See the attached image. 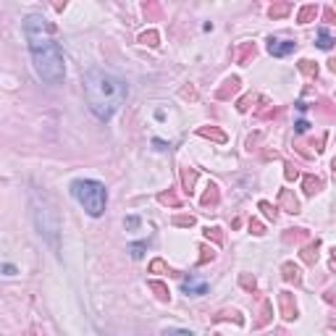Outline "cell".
<instances>
[{"label": "cell", "mask_w": 336, "mask_h": 336, "mask_svg": "<svg viewBox=\"0 0 336 336\" xmlns=\"http://www.w3.org/2000/svg\"><path fill=\"white\" fill-rule=\"evenodd\" d=\"M250 234L263 237V234H265V226H263V223H260L257 218H250Z\"/></svg>", "instance_id": "obj_35"}, {"label": "cell", "mask_w": 336, "mask_h": 336, "mask_svg": "<svg viewBox=\"0 0 336 336\" xmlns=\"http://www.w3.org/2000/svg\"><path fill=\"white\" fill-rule=\"evenodd\" d=\"M329 329H331V331H336V321H331V323H329Z\"/></svg>", "instance_id": "obj_49"}, {"label": "cell", "mask_w": 336, "mask_h": 336, "mask_svg": "<svg viewBox=\"0 0 336 336\" xmlns=\"http://www.w3.org/2000/svg\"><path fill=\"white\" fill-rule=\"evenodd\" d=\"M205 239H213L216 245H223V231L218 226H208L205 229Z\"/></svg>", "instance_id": "obj_29"}, {"label": "cell", "mask_w": 336, "mask_h": 336, "mask_svg": "<svg viewBox=\"0 0 336 336\" xmlns=\"http://www.w3.org/2000/svg\"><path fill=\"white\" fill-rule=\"evenodd\" d=\"M255 53H257V48H255V42H239L237 45V50H234V61L237 63H242V66H247V63L255 58Z\"/></svg>", "instance_id": "obj_10"}, {"label": "cell", "mask_w": 336, "mask_h": 336, "mask_svg": "<svg viewBox=\"0 0 336 336\" xmlns=\"http://www.w3.org/2000/svg\"><path fill=\"white\" fill-rule=\"evenodd\" d=\"M331 168H334V171H336V158H334V161H331Z\"/></svg>", "instance_id": "obj_50"}, {"label": "cell", "mask_w": 336, "mask_h": 336, "mask_svg": "<svg viewBox=\"0 0 336 336\" xmlns=\"http://www.w3.org/2000/svg\"><path fill=\"white\" fill-rule=\"evenodd\" d=\"M270 318H273V305H270V300H263V305H260V318L252 326H255V329H265L270 323Z\"/></svg>", "instance_id": "obj_15"}, {"label": "cell", "mask_w": 336, "mask_h": 336, "mask_svg": "<svg viewBox=\"0 0 336 336\" xmlns=\"http://www.w3.org/2000/svg\"><path fill=\"white\" fill-rule=\"evenodd\" d=\"M281 278H284L286 284L300 286V284H302V270H300V265H294L292 260H286V263L281 265Z\"/></svg>", "instance_id": "obj_11"}, {"label": "cell", "mask_w": 336, "mask_h": 336, "mask_svg": "<svg viewBox=\"0 0 336 336\" xmlns=\"http://www.w3.org/2000/svg\"><path fill=\"white\" fill-rule=\"evenodd\" d=\"M181 292L184 294H205V292H208V284H205V281H194V278H186V281L181 284Z\"/></svg>", "instance_id": "obj_20"}, {"label": "cell", "mask_w": 336, "mask_h": 336, "mask_svg": "<svg viewBox=\"0 0 336 336\" xmlns=\"http://www.w3.org/2000/svg\"><path fill=\"white\" fill-rule=\"evenodd\" d=\"M284 176H286V181L300 179V168H297V166H292V163H286V166H284Z\"/></svg>", "instance_id": "obj_34"}, {"label": "cell", "mask_w": 336, "mask_h": 336, "mask_svg": "<svg viewBox=\"0 0 336 336\" xmlns=\"http://www.w3.org/2000/svg\"><path fill=\"white\" fill-rule=\"evenodd\" d=\"M197 134H200V137H208V139H213V142H218V145H223V142L229 139V137L223 134L221 129H216V126H200Z\"/></svg>", "instance_id": "obj_18"}, {"label": "cell", "mask_w": 336, "mask_h": 336, "mask_svg": "<svg viewBox=\"0 0 336 336\" xmlns=\"http://www.w3.org/2000/svg\"><path fill=\"white\" fill-rule=\"evenodd\" d=\"M297 50V42L292 40H276V37H268V53L273 58H286L289 53Z\"/></svg>", "instance_id": "obj_6"}, {"label": "cell", "mask_w": 336, "mask_h": 336, "mask_svg": "<svg viewBox=\"0 0 336 336\" xmlns=\"http://www.w3.org/2000/svg\"><path fill=\"white\" fill-rule=\"evenodd\" d=\"M197 218L194 216H173V226H181V229H192Z\"/></svg>", "instance_id": "obj_30"}, {"label": "cell", "mask_w": 336, "mask_h": 336, "mask_svg": "<svg viewBox=\"0 0 336 336\" xmlns=\"http://www.w3.org/2000/svg\"><path fill=\"white\" fill-rule=\"evenodd\" d=\"M331 268H336V247L331 250Z\"/></svg>", "instance_id": "obj_46"}, {"label": "cell", "mask_w": 336, "mask_h": 336, "mask_svg": "<svg viewBox=\"0 0 336 336\" xmlns=\"http://www.w3.org/2000/svg\"><path fill=\"white\" fill-rule=\"evenodd\" d=\"M302 189H305V194L307 197H315L321 189H323V179L321 176H313V173H307L305 179H302Z\"/></svg>", "instance_id": "obj_13"}, {"label": "cell", "mask_w": 336, "mask_h": 336, "mask_svg": "<svg viewBox=\"0 0 336 336\" xmlns=\"http://www.w3.org/2000/svg\"><path fill=\"white\" fill-rule=\"evenodd\" d=\"M181 97H189V100H197V92H194V87H184V89H181Z\"/></svg>", "instance_id": "obj_41"}, {"label": "cell", "mask_w": 336, "mask_h": 336, "mask_svg": "<svg viewBox=\"0 0 336 336\" xmlns=\"http://www.w3.org/2000/svg\"><path fill=\"white\" fill-rule=\"evenodd\" d=\"M260 210H263V216L268 218V221H276L278 218V208H273V205H270L268 200H260V205H257Z\"/></svg>", "instance_id": "obj_28"}, {"label": "cell", "mask_w": 336, "mask_h": 336, "mask_svg": "<svg viewBox=\"0 0 336 336\" xmlns=\"http://www.w3.org/2000/svg\"><path fill=\"white\" fill-rule=\"evenodd\" d=\"M3 273H5V276H16V268H13L11 263H5V265H3Z\"/></svg>", "instance_id": "obj_45"}, {"label": "cell", "mask_w": 336, "mask_h": 336, "mask_svg": "<svg viewBox=\"0 0 336 336\" xmlns=\"http://www.w3.org/2000/svg\"><path fill=\"white\" fill-rule=\"evenodd\" d=\"M166 336H194V334H192L189 329H168Z\"/></svg>", "instance_id": "obj_38"}, {"label": "cell", "mask_w": 336, "mask_h": 336, "mask_svg": "<svg viewBox=\"0 0 336 336\" xmlns=\"http://www.w3.org/2000/svg\"><path fill=\"white\" fill-rule=\"evenodd\" d=\"M297 69H300L307 79H315V77H318V63L310 61V58H302L300 63H297Z\"/></svg>", "instance_id": "obj_21"}, {"label": "cell", "mask_w": 336, "mask_h": 336, "mask_svg": "<svg viewBox=\"0 0 336 336\" xmlns=\"http://www.w3.org/2000/svg\"><path fill=\"white\" fill-rule=\"evenodd\" d=\"M150 273H173V270H168V265L163 263V260L155 257L153 263H150Z\"/></svg>", "instance_id": "obj_32"}, {"label": "cell", "mask_w": 336, "mask_h": 336, "mask_svg": "<svg viewBox=\"0 0 336 336\" xmlns=\"http://www.w3.org/2000/svg\"><path fill=\"white\" fill-rule=\"evenodd\" d=\"M213 321H216V323H221V321H234L237 326L245 323V318H242L239 310H221L218 315H213Z\"/></svg>", "instance_id": "obj_22"}, {"label": "cell", "mask_w": 336, "mask_h": 336, "mask_svg": "<svg viewBox=\"0 0 336 336\" xmlns=\"http://www.w3.org/2000/svg\"><path fill=\"white\" fill-rule=\"evenodd\" d=\"M210 260H216V247L200 245V260H197V265H205V263H210Z\"/></svg>", "instance_id": "obj_27"}, {"label": "cell", "mask_w": 336, "mask_h": 336, "mask_svg": "<svg viewBox=\"0 0 336 336\" xmlns=\"http://www.w3.org/2000/svg\"><path fill=\"white\" fill-rule=\"evenodd\" d=\"M323 142H326V134H321L318 139H313V147H315V153H321V150H323Z\"/></svg>", "instance_id": "obj_44"}, {"label": "cell", "mask_w": 336, "mask_h": 336, "mask_svg": "<svg viewBox=\"0 0 336 336\" xmlns=\"http://www.w3.org/2000/svg\"><path fill=\"white\" fill-rule=\"evenodd\" d=\"M257 142H260V134H255V137H250V139H247V150H250V153H252V150H257V147H255Z\"/></svg>", "instance_id": "obj_43"}, {"label": "cell", "mask_w": 336, "mask_h": 336, "mask_svg": "<svg viewBox=\"0 0 336 336\" xmlns=\"http://www.w3.org/2000/svg\"><path fill=\"white\" fill-rule=\"evenodd\" d=\"M323 21L336 24V11H334V8H323Z\"/></svg>", "instance_id": "obj_39"}, {"label": "cell", "mask_w": 336, "mask_h": 336, "mask_svg": "<svg viewBox=\"0 0 336 336\" xmlns=\"http://www.w3.org/2000/svg\"><path fill=\"white\" fill-rule=\"evenodd\" d=\"M126 229H132V231L139 229V218H137V216H129V218H126Z\"/></svg>", "instance_id": "obj_42"}, {"label": "cell", "mask_w": 336, "mask_h": 336, "mask_svg": "<svg viewBox=\"0 0 336 336\" xmlns=\"http://www.w3.org/2000/svg\"><path fill=\"white\" fill-rule=\"evenodd\" d=\"M329 69H331V71L336 74V58H334V61H329Z\"/></svg>", "instance_id": "obj_47"}, {"label": "cell", "mask_w": 336, "mask_h": 336, "mask_svg": "<svg viewBox=\"0 0 336 336\" xmlns=\"http://www.w3.org/2000/svg\"><path fill=\"white\" fill-rule=\"evenodd\" d=\"M145 250H147V242H137V245H132V247H129V252H132V257H142L145 255Z\"/></svg>", "instance_id": "obj_37"}, {"label": "cell", "mask_w": 336, "mask_h": 336, "mask_svg": "<svg viewBox=\"0 0 336 336\" xmlns=\"http://www.w3.org/2000/svg\"><path fill=\"white\" fill-rule=\"evenodd\" d=\"M294 129H297V134H305L307 129H310V124H307L305 118H300V121H297V124H294Z\"/></svg>", "instance_id": "obj_40"}, {"label": "cell", "mask_w": 336, "mask_h": 336, "mask_svg": "<svg viewBox=\"0 0 336 336\" xmlns=\"http://www.w3.org/2000/svg\"><path fill=\"white\" fill-rule=\"evenodd\" d=\"M318 250H321V242H318V239L310 242V245H305L302 252H300L302 263H305V265H315V263H318Z\"/></svg>", "instance_id": "obj_12"}, {"label": "cell", "mask_w": 336, "mask_h": 336, "mask_svg": "<svg viewBox=\"0 0 336 336\" xmlns=\"http://www.w3.org/2000/svg\"><path fill=\"white\" fill-rule=\"evenodd\" d=\"M239 89H242V79L239 77H229V79H223V84L216 89V97L218 100H231Z\"/></svg>", "instance_id": "obj_7"}, {"label": "cell", "mask_w": 336, "mask_h": 336, "mask_svg": "<svg viewBox=\"0 0 336 336\" xmlns=\"http://www.w3.org/2000/svg\"><path fill=\"white\" fill-rule=\"evenodd\" d=\"M24 37L32 53V63L37 77L48 84H58L63 82V53L58 48V42L53 40V26L42 13H29L24 18Z\"/></svg>", "instance_id": "obj_1"}, {"label": "cell", "mask_w": 336, "mask_h": 336, "mask_svg": "<svg viewBox=\"0 0 336 336\" xmlns=\"http://www.w3.org/2000/svg\"><path fill=\"white\" fill-rule=\"evenodd\" d=\"M252 102H255V95H252V92H250V95H245V97H242V100L237 102V110H239V113H247Z\"/></svg>", "instance_id": "obj_33"}, {"label": "cell", "mask_w": 336, "mask_h": 336, "mask_svg": "<svg viewBox=\"0 0 336 336\" xmlns=\"http://www.w3.org/2000/svg\"><path fill=\"white\" fill-rule=\"evenodd\" d=\"M218 202H221V189H218V184H216V181H208V186H205V192H202V197H200V205L208 210V208H216Z\"/></svg>", "instance_id": "obj_8"}, {"label": "cell", "mask_w": 336, "mask_h": 336, "mask_svg": "<svg viewBox=\"0 0 336 336\" xmlns=\"http://www.w3.org/2000/svg\"><path fill=\"white\" fill-rule=\"evenodd\" d=\"M194 184H197V168H181V186L186 194L194 192Z\"/></svg>", "instance_id": "obj_16"}, {"label": "cell", "mask_w": 336, "mask_h": 336, "mask_svg": "<svg viewBox=\"0 0 336 336\" xmlns=\"http://www.w3.org/2000/svg\"><path fill=\"white\" fill-rule=\"evenodd\" d=\"M239 286L250 294L257 292V281H255V276H250V273H239Z\"/></svg>", "instance_id": "obj_25"}, {"label": "cell", "mask_w": 336, "mask_h": 336, "mask_svg": "<svg viewBox=\"0 0 336 336\" xmlns=\"http://www.w3.org/2000/svg\"><path fill=\"white\" fill-rule=\"evenodd\" d=\"M147 289H150V292H155V297L161 302H168L171 300V292H168V286L163 284V281H158V278H150V281H147Z\"/></svg>", "instance_id": "obj_17"}, {"label": "cell", "mask_w": 336, "mask_h": 336, "mask_svg": "<svg viewBox=\"0 0 336 336\" xmlns=\"http://www.w3.org/2000/svg\"><path fill=\"white\" fill-rule=\"evenodd\" d=\"M21 336H37V334H34V329H29V331H26V334H21Z\"/></svg>", "instance_id": "obj_48"}, {"label": "cell", "mask_w": 336, "mask_h": 336, "mask_svg": "<svg viewBox=\"0 0 336 336\" xmlns=\"http://www.w3.org/2000/svg\"><path fill=\"white\" fill-rule=\"evenodd\" d=\"M307 237V231L305 229H286V234H284V242H300Z\"/></svg>", "instance_id": "obj_31"}, {"label": "cell", "mask_w": 336, "mask_h": 336, "mask_svg": "<svg viewBox=\"0 0 336 336\" xmlns=\"http://www.w3.org/2000/svg\"><path fill=\"white\" fill-rule=\"evenodd\" d=\"M318 13H321L318 5H315V3H307V5H302L300 11H297V24H310V21H315V18H318Z\"/></svg>", "instance_id": "obj_14"}, {"label": "cell", "mask_w": 336, "mask_h": 336, "mask_svg": "<svg viewBox=\"0 0 336 336\" xmlns=\"http://www.w3.org/2000/svg\"><path fill=\"white\" fill-rule=\"evenodd\" d=\"M126 82L105 69H89L84 74V97L100 121H110L126 100Z\"/></svg>", "instance_id": "obj_2"}, {"label": "cell", "mask_w": 336, "mask_h": 336, "mask_svg": "<svg viewBox=\"0 0 336 336\" xmlns=\"http://www.w3.org/2000/svg\"><path fill=\"white\" fill-rule=\"evenodd\" d=\"M257 116H260V118H270V116H276V108L270 105L268 100H263V108L257 110Z\"/></svg>", "instance_id": "obj_36"}, {"label": "cell", "mask_w": 336, "mask_h": 336, "mask_svg": "<svg viewBox=\"0 0 336 336\" xmlns=\"http://www.w3.org/2000/svg\"><path fill=\"white\" fill-rule=\"evenodd\" d=\"M158 202H161V205H171V208H179V205H181V200H179V197H176V194H173L171 189H168V192H161V194H158Z\"/></svg>", "instance_id": "obj_26"}, {"label": "cell", "mask_w": 336, "mask_h": 336, "mask_svg": "<svg viewBox=\"0 0 336 336\" xmlns=\"http://www.w3.org/2000/svg\"><path fill=\"white\" fill-rule=\"evenodd\" d=\"M71 194L79 200V205L89 213L92 218H97L105 213V205H108V192L105 186L95 179H77L71 184Z\"/></svg>", "instance_id": "obj_3"}, {"label": "cell", "mask_w": 336, "mask_h": 336, "mask_svg": "<svg viewBox=\"0 0 336 336\" xmlns=\"http://www.w3.org/2000/svg\"><path fill=\"white\" fill-rule=\"evenodd\" d=\"M139 42L147 45V48H158V45H161V34H158L155 29H147V32L139 34Z\"/></svg>", "instance_id": "obj_24"}, {"label": "cell", "mask_w": 336, "mask_h": 336, "mask_svg": "<svg viewBox=\"0 0 336 336\" xmlns=\"http://www.w3.org/2000/svg\"><path fill=\"white\" fill-rule=\"evenodd\" d=\"M278 313L286 323H292L300 318V307H297V300L292 292H278Z\"/></svg>", "instance_id": "obj_5"}, {"label": "cell", "mask_w": 336, "mask_h": 336, "mask_svg": "<svg viewBox=\"0 0 336 336\" xmlns=\"http://www.w3.org/2000/svg\"><path fill=\"white\" fill-rule=\"evenodd\" d=\"M289 13H292V3H286V0H284V3H273V5L268 8V16L273 18V21H278V18H286Z\"/></svg>", "instance_id": "obj_19"}, {"label": "cell", "mask_w": 336, "mask_h": 336, "mask_svg": "<svg viewBox=\"0 0 336 336\" xmlns=\"http://www.w3.org/2000/svg\"><path fill=\"white\" fill-rule=\"evenodd\" d=\"M32 216H34V223H37V231H40L53 247H58V216H55V208L48 200V194L32 192Z\"/></svg>", "instance_id": "obj_4"}, {"label": "cell", "mask_w": 336, "mask_h": 336, "mask_svg": "<svg viewBox=\"0 0 336 336\" xmlns=\"http://www.w3.org/2000/svg\"><path fill=\"white\" fill-rule=\"evenodd\" d=\"M278 208L292 213V216H297V213H300V200L292 194V189H281L278 192Z\"/></svg>", "instance_id": "obj_9"}, {"label": "cell", "mask_w": 336, "mask_h": 336, "mask_svg": "<svg viewBox=\"0 0 336 336\" xmlns=\"http://www.w3.org/2000/svg\"><path fill=\"white\" fill-rule=\"evenodd\" d=\"M315 45H318L321 50H331L334 48V37H331V32L326 29V26H321V29H318V42H315Z\"/></svg>", "instance_id": "obj_23"}]
</instances>
